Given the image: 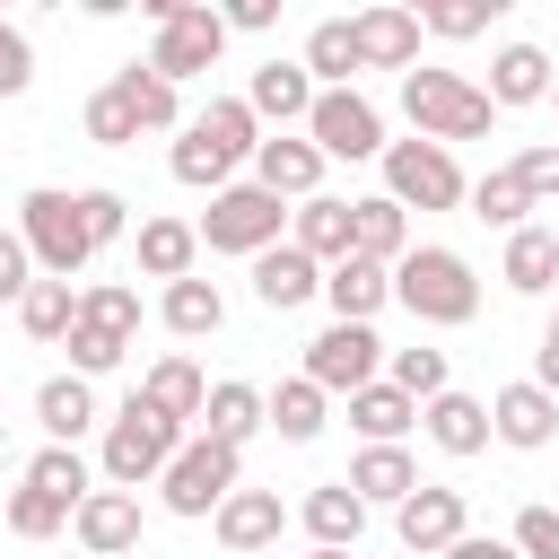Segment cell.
Instances as JSON below:
<instances>
[{
  "instance_id": "6da1fadb",
  "label": "cell",
  "mask_w": 559,
  "mask_h": 559,
  "mask_svg": "<svg viewBox=\"0 0 559 559\" xmlns=\"http://www.w3.org/2000/svg\"><path fill=\"white\" fill-rule=\"evenodd\" d=\"M393 306H402L411 323H428V332H454V323L480 314V271H472L454 245H411V253L393 262Z\"/></svg>"
},
{
  "instance_id": "7a4b0ae2",
  "label": "cell",
  "mask_w": 559,
  "mask_h": 559,
  "mask_svg": "<svg viewBox=\"0 0 559 559\" xmlns=\"http://www.w3.org/2000/svg\"><path fill=\"white\" fill-rule=\"evenodd\" d=\"M183 437L192 428H175L166 411H148L140 402V384L114 402V419H105V445H96V472H105V489H140V480H166V463L183 454Z\"/></svg>"
},
{
  "instance_id": "3957f363",
  "label": "cell",
  "mask_w": 559,
  "mask_h": 559,
  "mask_svg": "<svg viewBox=\"0 0 559 559\" xmlns=\"http://www.w3.org/2000/svg\"><path fill=\"white\" fill-rule=\"evenodd\" d=\"M402 114H411V131L437 140V148H454V140H489V122H498L489 87H472L463 70H402Z\"/></svg>"
},
{
  "instance_id": "277c9868",
  "label": "cell",
  "mask_w": 559,
  "mask_h": 559,
  "mask_svg": "<svg viewBox=\"0 0 559 559\" xmlns=\"http://www.w3.org/2000/svg\"><path fill=\"white\" fill-rule=\"evenodd\" d=\"M17 236H26V253H35L44 280H79V271L96 262L87 218H79V192H61V183H35V192L17 201Z\"/></svg>"
},
{
  "instance_id": "5b68a950",
  "label": "cell",
  "mask_w": 559,
  "mask_h": 559,
  "mask_svg": "<svg viewBox=\"0 0 559 559\" xmlns=\"http://www.w3.org/2000/svg\"><path fill=\"white\" fill-rule=\"evenodd\" d=\"M201 227V245L210 253H271V245H288V201L280 192H262V183H227V192H210V210L192 218Z\"/></svg>"
},
{
  "instance_id": "8992f818",
  "label": "cell",
  "mask_w": 559,
  "mask_h": 559,
  "mask_svg": "<svg viewBox=\"0 0 559 559\" xmlns=\"http://www.w3.org/2000/svg\"><path fill=\"white\" fill-rule=\"evenodd\" d=\"M148 17H157V52H148V70H157L166 87L218 70V52H227V17H218V9H201V0H148Z\"/></svg>"
},
{
  "instance_id": "52a82bcc",
  "label": "cell",
  "mask_w": 559,
  "mask_h": 559,
  "mask_svg": "<svg viewBox=\"0 0 559 559\" xmlns=\"http://www.w3.org/2000/svg\"><path fill=\"white\" fill-rule=\"evenodd\" d=\"M245 489V454L236 445H218V437H183V454L166 463V480H157V498H166V515H218L227 498Z\"/></svg>"
},
{
  "instance_id": "ba28073f",
  "label": "cell",
  "mask_w": 559,
  "mask_h": 559,
  "mask_svg": "<svg viewBox=\"0 0 559 559\" xmlns=\"http://www.w3.org/2000/svg\"><path fill=\"white\" fill-rule=\"evenodd\" d=\"M376 166H384V201H402V210H463L472 201L454 148H437V140H384Z\"/></svg>"
},
{
  "instance_id": "9c48e42d",
  "label": "cell",
  "mask_w": 559,
  "mask_h": 559,
  "mask_svg": "<svg viewBox=\"0 0 559 559\" xmlns=\"http://www.w3.org/2000/svg\"><path fill=\"white\" fill-rule=\"evenodd\" d=\"M384 341H376V323H323L314 341H306V384H323V393H367L376 376H384Z\"/></svg>"
},
{
  "instance_id": "30bf717a",
  "label": "cell",
  "mask_w": 559,
  "mask_h": 559,
  "mask_svg": "<svg viewBox=\"0 0 559 559\" xmlns=\"http://www.w3.org/2000/svg\"><path fill=\"white\" fill-rule=\"evenodd\" d=\"M306 140L323 148V166H332V157L367 166V157H384V114H376L358 87H323L314 114H306Z\"/></svg>"
},
{
  "instance_id": "8fae6325",
  "label": "cell",
  "mask_w": 559,
  "mask_h": 559,
  "mask_svg": "<svg viewBox=\"0 0 559 559\" xmlns=\"http://www.w3.org/2000/svg\"><path fill=\"white\" fill-rule=\"evenodd\" d=\"M393 533H402V550H411V559H445V550L472 533V507H463V489L419 480V489L393 507Z\"/></svg>"
},
{
  "instance_id": "7c38bea8",
  "label": "cell",
  "mask_w": 559,
  "mask_h": 559,
  "mask_svg": "<svg viewBox=\"0 0 559 559\" xmlns=\"http://www.w3.org/2000/svg\"><path fill=\"white\" fill-rule=\"evenodd\" d=\"M314 96H323V87L306 79V61H280V52L245 79V105H253V122H262V131H306Z\"/></svg>"
},
{
  "instance_id": "4fadbf2b",
  "label": "cell",
  "mask_w": 559,
  "mask_h": 559,
  "mask_svg": "<svg viewBox=\"0 0 559 559\" xmlns=\"http://www.w3.org/2000/svg\"><path fill=\"white\" fill-rule=\"evenodd\" d=\"M489 437H498V445H515V454H542V445L559 437V402H550L533 376H515V384H498V393H489Z\"/></svg>"
},
{
  "instance_id": "5bb4252c",
  "label": "cell",
  "mask_w": 559,
  "mask_h": 559,
  "mask_svg": "<svg viewBox=\"0 0 559 559\" xmlns=\"http://www.w3.org/2000/svg\"><path fill=\"white\" fill-rule=\"evenodd\" d=\"M253 183H262V192H280L288 210H297V201H314V192H323V148H314L306 131H271V140L253 148Z\"/></svg>"
},
{
  "instance_id": "9a60e30c",
  "label": "cell",
  "mask_w": 559,
  "mask_h": 559,
  "mask_svg": "<svg viewBox=\"0 0 559 559\" xmlns=\"http://www.w3.org/2000/svg\"><path fill=\"white\" fill-rule=\"evenodd\" d=\"M419 437L437 445V454H454V463H472V454H489L498 437H489V402L480 393H437V402H419Z\"/></svg>"
},
{
  "instance_id": "2e32d148",
  "label": "cell",
  "mask_w": 559,
  "mask_h": 559,
  "mask_svg": "<svg viewBox=\"0 0 559 559\" xmlns=\"http://www.w3.org/2000/svg\"><path fill=\"white\" fill-rule=\"evenodd\" d=\"M550 87H559V61H550L542 44H498V52H489V105H498V114L550 105Z\"/></svg>"
},
{
  "instance_id": "e0dca14e",
  "label": "cell",
  "mask_w": 559,
  "mask_h": 559,
  "mask_svg": "<svg viewBox=\"0 0 559 559\" xmlns=\"http://www.w3.org/2000/svg\"><path fill=\"white\" fill-rule=\"evenodd\" d=\"M288 245H306V253L332 271V262H349V253H358V210H349L341 192H314V201H297V210H288Z\"/></svg>"
},
{
  "instance_id": "ac0fdd59",
  "label": "cell",
  "mask_w": 559,
  "mask_h": 559,
  "mask_svg": "<svg viewBox=\"0 0 559 559\" xmlns=\"http://www.w3.org/2000/svg\"><path fill=\"white\" fill-rule=\"evenodd\" d=\"M210 533H218V550L253 559V550H271V542L288 533V507H280V489H236V498L210 515Z\"/></svg>"
},
{
  "instance_id": "d6986e66",
  "label": "cell",
  "mask_w": 559,
  "mask_h": 559,
  "mask_svg": "<svg viewBox=\"0 0 559 559\" xmlns=\"http://www.w3.org/2000/svg\"><path fill=\"white\" fill-rule=\"evenodd\" d=\"M253 297L271 314H297L306 297H323V262L306 245H271V253H253Z\"/></svg>"
},
{
  "instance_id": "ffe728a7",
  "label": "cell",
  "mask_w": 559,
  "mask_h": 559,
  "mask_svg": "<svg viewBox=\"0 0 559 559\" xmlns=\"http://www.w3.org/2000/svg\"><path fill=\"white\" fill-rule=\"evenodd\" d=\"M323 306H332V323H376L393 306V271L367 262V253H349V262L323 271Z\"/></svg>"
},
{
  "instance_id": "44dd1931",
  "label": "cell",
  "mask_w": 559,
  "mask_h": 559,
  "mask_svg": "<svg viewBox=\"0 0 559 559\" xmlns=\"http://www.w3.org/2000/svg\"><path fill=\"white\" fill-rule=\"evenodd\" d=\"M70 533H79V550H96V559L140 550V489H96V498L70 515Z\"/></svg>"
},
{
  "instance_id": "7402d4cb",
  "label": "cell",
  "mask_w": 559,
  "mask_h": 559,
  "mask_svg": "<svg viewBox=\"0 0 559 559\" xmlns=\"http://www.w3.org/2000/svg\"><path fill=\"white\" fill-rule=\"evenodd\" d=\"M349 26H358V61L367 70H419V35H428L419 9H358Z\"/></svg>"
},
{
  "instance_id": "603a6c76",
  "label": "cell",
  "mask_w": 559,
  "mask_h": 559,
  "mask_svg": "<svg viewBox=\"0 0 559 559\" xmlns=\"http://www.w3.org/2000/svg\"><path fill=\"white\" fill-rule=\"evenodd\" d=\"M131 262L175 288V280H192V262H201V227H192V218H140V227H131Z\"/></svg>"
},
{
  "instance_id": "cb8c5ba5",
  "label": "cell",
  "mask_w": 559,
  "mask_h": 559,
  "mask_svg": "<svg viewBox=\"0 0 559 559\" xmlns=\"http://www.w3.org/2000/svg\"><path fill=\"white\" fill-rule=\"evenodd\" d=\"M297 524L314 533V550H358V533H367V498H358L349 480H314L306 507H297Z\"/></svg>"
},
{
  "instance_id": "d4e9b609",
  "label": "cell",
  "mask_w": 559,
  "mask_h": 559,
  "mask_svg": "<svg viewBox=\"0 0 559 559\" xmlns=\"http://www.w3.org/2000/svg\"><path fill=\"white\" fill-rule=\"evenodd\" d=\"M35 419H44V445H79L105 411H96V384L87 376H44L35 384Z\"/></svg>"
},
{
  "instance_id": "484cf974",
  "label": "cell",
  "mask_w": 559,
  "mask_h": 559,
  "mask_svg": "<svg viewBox=\"0 0 559 559\" xmlns=\"http://www.w3.org/2000/svg\"><path fill=\"white\" fill-rule=\"evenodd\" d=\"M253 428H271V393H253L245 376L210 384V402H201V437H218V445H236V454H245V437H253Z\"/></svg>"
},
{
  "instance_id": "4316f807",
  "label": "cell",
  "mask_w": 559,
  "mask_h": 559,
  "mask_svg": "<svg viewBox=\"0 0 559 559\" xmlns=\"http://www.w3.org/2000/svg\"><path fill=\"white\" fill-rule=\"evenodd\" d=\"M26 489H44L52 507H70V515H79V507L105 489V472H96L79 445H35V463H26Z\"/></svg>"
},
{
  "instance_id": "83f0119b",
  "label": "cell",
  "mask_w": 559,
  "mask_h": 559,
  "mask_svg": "<svg viewBox=\"0 0 559 559\" xmlns=\"http://www.w3.org/2000/svg\"><path fill=\"white\" fill-rule=\"evenodd\" d=\"M157 323L175 332V341H210L218 323H227V297H218V280H175V288H157Z\"/></svg>"
},
{
  "instance_id": "f1b7e54d",
  "label": "cell",
  "mask_w": 559,
  "mask_h": 559,
  "mask_svg": "<svg viewBox=\"0 0 559 559\" xmlns=\"http://www.w3.org/2000/svg\"><path fill=\"white\" fill-rule=\"evenodd\" d=\"M349 428H358L367 445H402V437L419 428V402H411L393 376H376L367 393H349Z\"/></svg>"
},
{
  "instance_id": "f546056e",
  "label": "cell",
  "mask_w": 559,
  "mask_h": 559,
  "mask_svg": "<svg viewBox=\"0 0 559 559\" xmlns=\"http://www.w3.org/2000/svg\"><path fill=\"white\" fill-rule=\"evenodd\" d=\"M297 61H306V79H314V87H349V79L367 70V61H358V26H349V17H314Z\"/></svg>"
},
{
  "instance_id": "4dcf8cb0",
  "label": "cell",
  "mask_w": 559,
  "mask_h": 559,
  "mask_svg": "<svg viewBox=\"0 0 559 559\" xmlns=\"http://www.w3.org/2000/svg\"><path fill=\"white\" fill-rule=\"evenodd\" d=\"M192 131H201V140H210L227 166H253V148L271 140V131L253 122V105H245V96H210V105L192 114Z\"/></svg>"
},
{
  "instance_id": "1f68e13d",
  "label": "cell",
  "mask_w": 559,
  "mask_h": 559,
  "mask_svg": "<svg viewBox=\"0 0 559 559\" xmlns=\"http://www.w3.org/2000/svg\"><path fill=\"white\" fill-rule=\"evenodd\" d=\"M140 402H148V411H166L175 428H192V419H201V402H210V376H201L192 358H157V367L140 376Z\"/></svg>"
},
{
  "instance_id": "d6a6232c",
  "label": "cell",
  "mask_w": 559,
  "mask_h": 559,
  "mask_svg": "<svg viewBox=\"0 0 559 559\" xmlns=\"http://www.w3.org/2000/svg\"><path fill=\"white\" fill-rule=\"evenodd\" d=\"M341 480H349L367 507H402V498L419 489V463H411V445H367V454H358Z\"/></svg>"
},
{
  "instance_id": "836d02e7",
  "label": "cell",
  "mask_w": 559,
  "mask_h": 559,
  "mask_svg": "<svg viewBox=\"0 0 559 559\" xmlns=\"http://www.w3.org/2000/svg\"><path fill=\"white\" fill-rule=\"evenodd\" d=\"M498 280H507L515 297H550V288H559V236H550V227H515Z\"/></svg>"
},
{
  "instance_id": "e575fe53",
  "label": "cell",
  "mask_w": 559,
  "mask_h": 559,
  "mask_svg": "<svg viewBox=\"0 0 559 559\" xmlns=\"http://www.w3.org/2000/svg\"><path fill=\"white\" fill-rule=\"evenodd\" d=\"M323 419H332V393H323V384H306V376H280V384H271V428H280L288 445H314Z\"/></svg>"
},
{
  "instance_id": "d590c367",
  "label": "cell",
  "mask_w": 559,
  "mask_h": 559,
  "mask_svg": "<svg viewBox=\"0 0 559 559\" xmlns=\"http://www.w3.org/2000/svg\"><path fill=\"white\" fill-rule=\"evenodd\" d=\"M114 87H122V105L140 114V131H183V96L148 70V61H131V70H114Z\"/></svg>"
},
{
  "instance_id": "8d00e7d4",
  "label": "cell",
  "mask_w": 559,
  "mask_h": 559,
  "mask_svg": "<svg viewBox=\"0 0 559 559\" xmlns=\"http://www.w3.org/2000/svg\"><path fill=\"white\" fill-rule=\"evenodd\" d=\"M349 210H358V253L393 271V262L411 253V218H402V201H384V192H367V201H349Z\"/></svg>"
},
{
  "instance_id": "74e56055",
  "label": "cell",
  "mask_w": 559,
  "mask_h": 559,
  "mask_svg": "<svg viewBox=\"0 0 559 559\" xmlns=\"http://www.w3.org/2000/svg\"><path fill=\"white\" fill-rule=\"evenodd\" d=\"M472 218H480V227H507V236L533 227V192L515 183V166H489V175L472 183Z\"/></svg>"
},
{
  "instance_id": "f35d334b",
  "label": "cell",
  "mask_w": 559,
  "mask_h": 559,
  "mask_svg": "<svg viewBox=\"0 0 559 559\" xmlns=\"http://www.w3.org/2000/svg\"><path fill=\"white\" fill-rule=\"evenodd\" d=\"M17 323H26V341H70V323H79V288H70V280H35V288L17 297Z\"/></svg>"
},
{
  "instance_id": "ab89813d",
  "label": "cell",
  "mask_w": 559,
  "mask_h": 559,
  "mask_svg": "<svg viewBox=\"0 0 559 559\" xmlns=\"http://www.w3.org/2000/svg\"><path fill=\"white\" fill-rule=\"evenodd\" d=\"M166 166H175V183H192V192H227V183H236V166H227V157H218V148H210V140L192 131V122L175 131Z\"/></svg>"
},
{
  "instance_id": "60d3db41",
  "label": "cell",
  "mask_w": 559,
  "mask_h": 559,
  "mask_svg": "<svg viewBox=\"0 0 559 559\" xmlns=\"http://www.w3.org/2000/svg\"><path fill=\"white\" fill-rule=\"evenodd\" d=\"M79 323H96V332L131 341V332H140V288H122V280H96V288H79Z\"/></svg>"
},
{
  "instance_id": "b9f144b4",
  "label": "cell",
  "mask_w": 559,
  "mask_h": 559,
  "mask_svg": "<svg viewBox=\"0 0 559 559\" xmlns=\"http://www.w3.org/2000/svg\"><path fill=\"white\" fill-rule=\"evenodd\" d=\"M384 376L411 393V402H437L445 384H454V367H445V349H428V341H411V349H393L384 358Z\"/></svg>"
},
{
  "instance_id": "7bdbcfd3",
  "label": "cell",
  "mask_w": 559,
  "mask_h": 559,
  "mask_svg": "<svg viewBox=\"0 0 559 559\" xmlns=\"http://www.w3.org/2000/svg\"><path fill=\"white\" fill-rule=\"evenodd\" d=\"M79 122H87V140H96V148H131V140H140V114L122 105V87H114V79L87 96V114H79Z\"/></svg>"
},
{
  "instance_id": "ee69618b",
  "label": "cell",
  "mask_w": 559,
  "mask_h": 559,
  "mask_svg": "<svg viewBox=\"0 0 559 559\" xmlns=\"http://www.w3.org/2000/svg\"><path fill=\"white\" fill-rule=\"evenodd\" d=\"M79 218H87V245H96V253L131 236V201H122L114 183H87V192H79Z\"/></svg>"
},
{
  "instance_id": "f6af8a7d",
  "label": "cell",
  "mask_w": 559,
  "mask_h": 559,
  "mask_svg": "<svg viewBox=\"0 0 559 559\" xmlns=\"http://www.w3.org/2000/svg\"><path fill=\"white\" fill-rule=\"evenodd\" d=\"M61 349H70V376H87V384H96V376H114V367H122V349H131V341H114V332H96V323H70V341H61Z\"/></svg>"
},
{
  "instance_id": "bcb514c9",
  "label": "cell",
  "mask_w": 559,
  "mask_h": 559,
  "mask_svg": "<svg viewBox=\"0 0 559 559\" xmlns=\"http://www.w3.org/2000/svg\"><path fill=\"white\" fill-rule=\"evenodd\" d=\"M61 524H70V507H52V498H44V489H26V480L9 489V533H17V542H52Z\"/></svg>"
},
{
  "instance_id": "7dc6e473",
  "label": "cell",
  "mask_w": 559,
  "mask_h": 559,
  "mask_svg": "<svg viewBox=\"0 0 559 559\" xmlns=\"http://www.w3.org/2000/svg\"><path fill=\"white\" fill-rule=\"evenodd\" d=\"M489 17H498V0H437V9H419V26H428V35H445V44L489 35Z\"/></svg>"
},
{
  "instance_id": "c3c4849f",
  "label": "cell",
  "mask_w": 559,
  "mask_h": 559,
  "mask_svg": "<svg viewBox=\"0 0 559 559\" xmlns=\"http://www.w3.org/2000/svg\"><path fill=\"white\" fill-rule=\"evenodd\" d=\"M515 183L533 192V210H542V201H559V140H533V148L515 157Z\"/></svg>"
},
{
  "instance_id": "681fc988",
  "label": "cell",
  "mask_w": 559,
  "mask_h": 559,
  "mask_svg": "<svg viewBox=\"0 0 559 559\" xmlns=\"http://www.w3.org/2000/svg\"><path fill=\"white\" fill-rule=\"evenodd\" d=\"M35 280H44V271H35L26 236H17V227H0V306H17V297H26Z\"/></svg>"
},
{
  "instance_id": "f907efd6",
  "label": "cell",
  "mask_w": 559,
  "mask_h": 559,
  "mask_svg": "<svg viewBox=\"0 0 559 559\" xmlns=\"http://www.w3.org/2000/svg\"><path fill=\"white\" fill-rule=\"evenodd\" d=\"M26 87H35V44H26V26L0 17V96H26Z\"/></svg>"
},
{
  "instance_id": "816d5d0a",
  "label": "cell",
  "mask_w": 559,
  "mask_h": 559,
  "mask_svg": "<svg viewBox=\"0 0 559 559\" xmlns=\"http://www.w3.org/2000/svg\"><path fill=\"white\" fill-rule=\"evenodd\" d=\"M524 559H559V507H524L515 515V533H507Z\"/></svg>"
},
{
  "instance_id": "f5cc1de1",
  "label": "cell",
  "mask_w": 559,
  "mask_h": 559,
  "mask_svg": "<svg viewBox=\"0 0 559 559\" xmlns=\"http://www.w3.org/2000/svg\"><path fill=\"white\" fill-rule=\"evenodd\" d=\"M218 17H227V35H262L280 9H271V0H236V9H218Z\"/></svg>"
},
{
  "instance_id": "db71d44e",
  "label": "cell",
  "mask_w": 559,
  "mask_h": 559,
  "mask_svg": "<svg viewBox=\"0 0 559 559\" xmlns=\"http://www.w3.org/2000/svg\"><path fill=\"white\" fill-rule=\"evenodd\" d=\"M445 559H524V550H515V542H498V533H463Z\"/></svg>"
},
{
  "instance_id": "11a10c76",
  "label": "cell",
  "mask_w": 559,
  "mask_h": 559,
  "mask_svg": "<svg viewBox=\"0 0 559 559\" xmlns=\"http://www.w3.org/2000/svg\"><path fill=\"white\" fill-rule=\"evenodd\" d=\"M533 384L559 402V341H542V349H533Z\"/></svg>"
},
{
  "instance_id": "9f6ffc18",
  "label": "cell",
  "mask_w": 559,
  "mask_h": 559,
  "mask_svg": "<svg viewBox=\"0 0 559 559\" xmlns=\"http://www.w3.org/2000/svg\"><path fill=\"white\" fill-rule=\"evenodd\" d=\"M542 341H559V306H550V323H542Z\"/></svg>"
},
{
  "instance_id": "6f0895ef",
  "label": "cell",
  "mask_w": 559,
  "mask_h": 559,
  "mask_svg": "<svg viewBox=\"0 0 559 559\" xmlns=\"http://www.w3.org/2000/svg\"><path fill=\"white\" fill-rule=\"evenodd\" d=\"M306 559H358V550H306Z\"/></svg>"
},
{
  "instance_id": "680465c9",
  "label": "cell",
  "mask_w": 559,
  "mask_h": 559,
  "mask_svg": "<svg viewBox=\"0 0 559 559\" xmlns=\"http://www.w3.org/2000/svg\"><path fill=\"white\" fill-rule=\"evenodd\" d=\"M550 105H559V87H550Z\"/></svg>"
}]
</instances>
